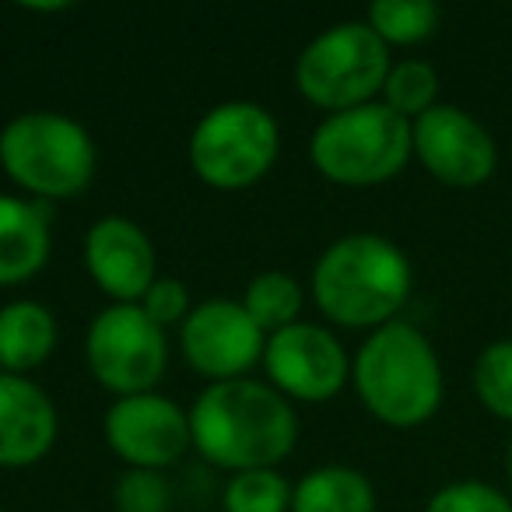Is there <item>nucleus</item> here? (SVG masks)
Wrapping results in <instances>:
<instances>
[{
    "label": "nucleus",
    "instance_id": "f257e3e1",
    "mask_svg": "<svg viewBox=\"0 0 512 512\" xmlns=\"http://www.w3.org/2000/svg\"><path fill=\"white\" fill-rule=\"evenodd\" d=\"M193 449L225 470H267L281 463L299 439L288 397L256 379L211 383L190 411Z\"/></svg>",
    "mask_w": 512,
    "mask_h": 512
},
{
    "label": "nucleus",
    "instance_id": "f03ea898",
    "mask_svg": "<svg viewBox=\"0 0 512 512\" xmlns=\"http://www.w3.org/2000/svg\"><path fill=\"white\" fill-rule=\"evenodd\" d=\"M411 260L386 235L355 232L320 253L313 267V299L337 327L379 330L397 320L411 299Z\"/></svg>",
    "mask_w": 512,
    "mask_h": 512
},
{
    "label": "nucleus",
    "instance_id": "7ed1b4c3",
    "mask_svg": "<svg viewBox=\"0 0 512 512\" xmlns=\"http://www.w3.org/2000/svg\"><path fill=\"white\" fill-rule=\"evenodd\" d=\"M358 400L390 428H418L442 407V362L414 323L393 320L372 330L351 362Z\"/></svg>",
    "mask_w": 512,
    "mask_h": 512
},
{
    "label": "nucleus",
    "instance_id": "20e7f679",
    "mask_svg": "<svg viewBox=\"0 0 512 512\" xmlns=\"http://www.w3.org/2000/svg\"><path fill=\"white\" fill-rule=\"evenodd\" d=\"M313 165L337 186H379L400 176L414 155L411 120L383 102L330 113L309 144Z\"/></svg>",
    "mask_w": 512,
    "mask_h": 512
},
{
    "label": "nucleus",
    "instance_id": "39448f33",
    "mask_svg": "<svg viewBox=\"0 0 512 512\" xmlns=\"http://www.w3.org/2000/svg\"><path fill=\"white\" fill-rule=\"evenodd\" d=\"M0 165L22 190L43 200L81 193L95 176L92 134L60 113H22L0 130Z\"/></svg>",
    "mask_w": 512,
    "mask_h": 512
},
{
    "label": "nucleus",
    "instance_id": "423d86ee",
    "mask_svg": "<svg viewBox=\"0 0 512 512\" xmlns=\"http://www.w3.org/2000/svg\"><path fill=\"white\" fill-rule=\"evenodd\" d=\"M390 67V46L369 22H337L299 53L295 85L313 106L344 113L376 99Z\"/></svg>",
    "mask_w": 512,
    "mask_h": 512
},
{
    "label": "nucleus",
    "instance_id": "0eeeda50",
    "mask_svg": "<svg viewBox=\"0 0 512 512\" xmlns=\"http://www.w3.org/2000/svg\"><path fill=\"white\" fill-rule=\"evenodd\" d=\"M278 151V120L256 102H221L190 134V165L214 190L253 186L274 169Z\"/></svg>",
    "mask_w": 512,
    "mask_h": 512
},
{
    "label": "nucleus",
    "instance_id": "6e6552de",
    "mask_svg": "<svg viewBox=\"0 0 512 512\" xmlns=\"http://www.w3.org/2000/svg\"><path fill=\"white\" fill-rule=\"evenodd\" d=\"M88 369L120 397L151 393L169 365L165 330L141 306H109L88 327Z\"/></svg>",
    "mask_w": 512,
    "mask_h": 512
},
{
    "label": "nucleus",
    "instance_id": "1a4fd4ad",
    "mask_svg": "<svg viewBox=\"0 0 512 512\" xmlns=\"http://www.w3.org/2000/svg\"><path fill=\"white\" fill-rule=\"evenodd\" d=\"M414 155L428 176L456 190L488 183L498 169V144L481 120L460 106L439 102L411 123Z\"/></svg>",
    "mask_w": 512,
    "mask_h": 512
},
{
    "label": "nucleus",
    "instance_id": "9d476101",
    "mask_svg": "<svg viewBox=\"0 0 512 512\" xmlns=\"http://www.w3.org/2000/svg\"><path fill=\"white\" fill-rule=\"evenodd\" d=\"M183 358L193 372L228 383V379H246L256 362H264L267 334L253 323L242 302L211 299L190 309L179 330Z\"/></svg>",
    "mask_w": 512,
    "mask_h": 512
},
{
    "label": "nucleus",
    "instance_id": "9b49d317",
    "mask_svg": "<svg viewBox=\"0 0 512 512\" xmlns=\"http://www.w3.org/2000/svg\"><path fill=\"white\" fill-rule=\"evenodd\" d=\"M264 369L281 397L306 400V404L337 397L351 376V362L341 341L316 323H292L267 337Z\"/></svg>",
    "mask_w": 512,
    "mask_h": 512
},
{
    "label": "nucleus",
    "instance_id": "f8f14e48",
    "mask_svg": "<svg viewBox=\"0 0 512 512\" xmlns=\"http://www.w3.org/2000/svg\"><path fill=\"white\" fill-rule=\"evenodd\" d=\"M106 442L134 470H158L190 449V414L158 393L120 397L106 411Z\"/></svg>",
    "mask_w": 512,
    "mask_h": 512
},
{
    "label": "nucleus",
    "instance_id": "ddd939ff",
    "mask_svg": "<svg viewBox=\"0 0 512 512\" xmlns=\"http://www.w3.org/2000/svg\"><path fill=\"white\" fill-rule=\"evenodd\" d=\"M85 264L92 281L116 299V306H137L158 281L155 246L137 221L106 214L85 235Z\"/></svg>",
    "mask_w": 512,
    "mask_h": 512
},
{
    "label": "nucleus",
    "instance_id": "4468645a",
    "mask_svg": "<svg viewBox=\"0 0 512 512\" xmlns=\"http://www.w3.org/2000/svg\"><path fill=\"white\" fill-rule=\"evenodd\" d=\"M57 442V407L25 376L0 372V467H32Z\"/></svg>",
    "mask_w": 512,
    "mask_h": 512
},
{
    "label": "nucleus",
    "instance_id": "2eb2a0df",
    "mask_svg": "<svg viewBox=\"0 0 512 512\" xmlns=\"http://www.w3.org/2000/svg\"><path fill=\"white\" fill-rule=\"evenodd\" d=\"M50 218L43 204L0 193V288L25 285L46 267Z\"/></svg>",
    "mask_w": 512,
    "mask_h": 512
},
{
    "label": "nucleus",
    "instance_id": "dca6fc26",
    "mask_svg": "<svg viewBox=\"0 0 512 512\" xmlns=\"http://www.w3.org/2000/svg\"><path fill=\"white\" fill-rule=\"evenodd\" d=\"M57 348V320L43 302H11L0 309V369L11 376L46 365Z\"/></svg>",
    "mask_w": 512,
    "mask_h": 512
},
{
    "label": "nucleus",
    "instance_id": "f3484780",
    "mask_svg": "<svg viewBox=\"0 0 512 512\" xmlns=\"http://www.w3.org/2000/svg\"><path fill=\"white\" fill-rule=\"evenodd\" d=\"M292 512H376V488L355 467H316L292 488Z\"/></svg>",
    "mask_w": 512,
    "mask_h": 512
},
{
    "label": "nucleus",
    "instance_id": "a211bd4d",
    "mask_svg": "<svg viewBox=\"0 0 512 512\" xmlns=\"http://www.w3.org/2000/svg\"><path fill=\"white\" fill-rule=\"evenodd\" d=\"M246 313L253 316V323L264 330L267 337L278 334V330L299 323L302 313V285L285 271H267L256 274L246 288V299H242Z\"/></svg>",
    "mask_w": 512,
    "mask_h": 512
},
{
    "label": "nucleus",
    "instance_id": "6ab92c4d",
    "mask_svg": "<svg viewBox=\"0 0 512 512\" xmlns=\"http://www.w3.org/2000/svg\"><path fill=\"white\" fill-rule=\"evenodd\" d=\"M439 18L432 0H376L365 22L386 46H418L435 36Z\"/></svg>",
    "mask_w": 512,
    "mask_h": 512
},
{
    "label": "nucleus",
    "instance_id": "aec40b11",
    "mask_svg": "<svg viewBox=\"0 0 512 512\" xmlns=\"http://www.w3.org/2000/svg\"><path fill=\"white\" fill-rule=\"evenodd\" d=\"M435 99H439V71L428 60H400L390 67L383 85V106L414 123L432 106H439Z\"/></svg>",
    "mask_w": 512,
    "mask_h": 512
},
{
    "label": "nucleus",
    "instance_id": "412c9836",
    "mask_svg": "<svg viewBox=\"0 0 512 512\" xmlns=\"http://www.w3.org/2000/svg\"><path fill=\"white\" fill-rule=\"evenodd\" d=\"M474 397L498 421H512V337H498L474 358Z\"/></svg>",
    "mask_w": 512,
    "mask_h": 512
},
{
    "label": "nucleus",
    "instance_id": "4be33fe9",
    "mask_svg": "<svg viewBox=\"0 0 512 512\" xmlns=\"http://www.w3.org/2000/svg\"><path fill=\"white\" fill-rule=\"evenodd\" d=\"M221 505L225 512H292V488L274 467L242 470L228 477Z\"/></svg>",
    "mask_w": 512,
    "mask_h": 512
},
{
    "label": "nucleus",
    "instance_id": "5701e85b",
    "mask_svg": "<svg viewBox=\"0 0 512 512\" xmlns=\"http://www.w3.org/2000/svg\"><path fill=\"white\" fill-rule=\"evenodd\" d=\"M425 512H512L509 491L495 488L488 481H453L442 484L432 498H428Z\"/></svg>",
    "mask_w": 512,
    "mask_h": 512
},
{
    "label": "nucleus",
    "instance_id": "b1692460",
    "mask_svg": "<svg viewBox=\"0 0 512 512\" xmlns=\"http://www.w3.org/2000/svg\"><path fill=\"white\" fill-rule=\"evenodd\" d=\"M116 509L120 512H169V484L158 470H134L116 484Z\"/></svg>",
    "mask_w": 512,
    "mask_h": 512
},
{
    "label": "nucleus",
    "instance_id": "393cba45",
    "mask_svg": "<svg viewBox=\"0 0 512 512\" xmlns=\"http://www.w3.org/2000/svg\"><path fill=\"white\" fill-rule=\"evenodd\" d=\"M141 309L165 330L169 323H179L190 316V292H186L183 281L158 278L155 285L148 288V295L141 299Z\"/></svg>",
    "mask_w": 512,
    "mask_h": 512
},
{
    "label": "nucleus",
    "instance_id": "a878e982",
    "mask_svg": "<svg viewBox=\"0 0 512 512\" xmlns=\"http://www.w3.org/2000/svg\"><path fill=\"white\" fill-rule=\"evenodd\" d=\"M505 484H509V498H512V435H509V446H505Z\"/></svg>",
    "mask_w": 512,
    "mask_h": 512
},
{
    "label": "nucleus",
    "instance_id": "bb28decb",
    "mask_svg": "<svg viewBox=\"0 0 512 512\" xmlns=\"http://www.w3.org/2000/svg\"><path fill=\"white\" fill-rule=\"evenodd\" d=\"M0 372H4V369H0Z\"/></svg>",
    "mask_w": 512,
    "mask_h": 512
}]
</instances>
